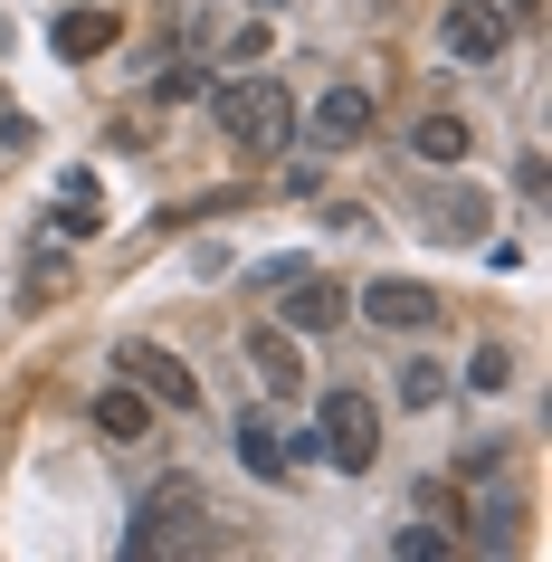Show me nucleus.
Segmentation results:
<instances>
[{"instance_id":"obj_5","label":"nucleus","mask_w":552,"mask_h":562,"mask_svg":"<svg viewBox=\"0 0 552 562\" xmlns=\"http://www.w3.org/2000/svg\"><path fill=\"white\" fill-rule=\"evenodd\" d=\"M438 38H448V58H458V67H495V58H505V38H515V20H505V0H448Z\"/></svg>"},{"instance_id":"obj_3","label":"nucleus","mask_w":552,"mask_h":562,"mask_svg":"<svg viewBox=\"0 0 552 562\" xmlns=\"http://www.w3.org/2000/svg\"><path fill=\"white\" fill-rule=\"evenodd\" d=\"M191 525H201V486L191 476H153L134 525H124V553H172V543H191Z\"/></svg>"},{"instance_id":"obj_6","label":"nucleus","mask_w":552,"mask_h":562,"mask_svg":"<svg viewBox=\"0 0 552 562\" xmlns=\"http://www.w3.org/2000/svg\"><path fill=\"white\" fill-rule=\"evenodd\" d=\"M362 315H372L381 334H409V344H419V334L448 315V296L419 286V277H372V286H362Z\"/></svg>"},{"instance_id":"obj_10","label":"nucleus","mask_w":552,"mask_h":562,"mask_svg":"<svg viewBox=\"0 0 552 562\" xmlns=\"http://www.w3.org/2000/svg\"><path fill=\"white\" fill-rule=\"evenodd\" d=\"M95 429H105L115 448H134V439L153 429V401H144L134 382H105V391H95Z\"/></svg>"},{"instance_id":"obj_21","label":"nucleus","mask_w":552,"mask_h":562,"mask_svg":"<svg viewBox=\"0 0 552 562\" xmlns=\"http://www.w3.org/2000/svg\"><path fill=\"white\" fill-rule=\"evenodd\" d=\"M533 10H543V0H505V20H533Z\"/></svg>"},{"instance_id":"obj_13","label":"nucleus","mask_w":552,"mask_h":562,"mask_svg":"<svg viewBox=\"0 0 552 562\" xmlns=\"http://www.w3.org/2000/svg\"><path fill=\"white\" fill-rule=\"evenodd\" d=\"M248 362H258V391H305V362H295V334H248Z\"/></svg>"},{"instance_id":"obj_17","label":"nucleus","mask_w":552,"mask_h":562,"mask_svg":"<svg viewBox=\"0 0 552 562\" xmlns=\"http://www.w3.org/2000/svg\"><path fill=\"white\" fill-rule=\"evenodd\" d=\"M458 382H466V391H505V382H515V362H505V344H476Z\"/></svg>"},{"instance_id":"obj_9","label":"nucleus","mask_w":552,"mask_h":562,"mask_svg":"<svg viewBox=\"0 0 552 562\" xmlns=\"http://www.w3.org/2000/svg\"><path fill=\"white\" fill-rule=\"evenodd\" d=\"M466 153H476V134H466L458 115H419V124H409V162H429V172H458Z\"/></svg>"},{"instance_id":"obj_4","label":"nucleus","mask_w":552,"mask_h":562,"mask_svg":"<svg viewBox=\"0 0 552 562\" xmlns=\"http://www.w3.org/2000/svg\"><path fill=\"white\" fill-rule=\"evenodd\" d=\"M115 372H124L134 391H144L153 411H181V419L201 411V382H191V362H181V353H162V344H124V353H115Z\"/></svg>"},{"instance_id":"obj_14","label":"nucleus","mask_w":552,"mask_h":562,"mask_svg":"<svg viewBox=\"0 0 552 562\" xmlns=\"http://www.w3.org/2000/svg\"><path fill=\"white\" fill-rule=\"evenodd\" d=\"M419 229L429 238H476L486 229V201H476V191H438V201L419 210Z\"/></svg>"},{"instance_id":"obj_8","label":"nucleus","mask_w":552,"mask_h":562,"mask_svg":"<svg viewBox=\"0 0 552 562\" xmlns=\"http://www.w3.org/2000/svg\"><path fill=\"white\" fill-rule=\"evenodd\" d=\"M286 286H295V296H286V334H334L352 315V296L334 286V277H315V267H295Z\"/></svg>"},{"instance_id":"obj_2","label":"nucleus","mask_w":552,"mask_h":562,"mask_svg":"<svg viewBox=\"0 0 552 562\" xmlns=\"http://www.w3.org/2000/svg\"><path fill=\"white\" fill-rule=\"evenodd\" d=\"M219 134L238 153H286L295 144V95L277 77H238V87H219Z\"/></svg>"},{"instance_id":"obj_18","label":"nucleus","mask_w":552,"mask_h":562,"mask_svg":"<svg viewBox=\"0 0 552 562\" xmlns=\"http://www.w3.org/2000/svg\"><path fill=\"white\" fill-rule=\"evenodd\" d=\"M391 553H401V562H438V553H448V533H438V525H401V533H391Z\"/></svg>"},{"instance_id":"obj_11","label":"nucleus","mask_w":552,"mask_h":562,"mask_svg":"<svg viewBox=\"0 0 552 562\" xmlns=\"http://www.w3.org/2000/svg\"><path fill=\"white\" fill-rule=\"evenodd\" d=\"M48 48H58V58H105V48H115V10H58Z\"/></svg>"},{"instance_id":"obj_12","label":"nucleus","mask_w":552,"mask_h":562,"mask_svg":"<svg viewBox=\"0 0 552 562\" xmlns=\"http://www.w3.org/2000/svg\"><path fill=\"white\" fill-rule=\"evenodd\" d=\"M238 468H248V476H267V486H277V476H295V448L277 439V429H267L258 411H248V419H238Z\"/></svg>"},{"instance_id":"obj_7","label":"nucleus","mask_w":552,"mask_h":562,"mask_svg":"<svg viewBox=\"0 0 552 562\" xmlns=\"http://www.w3.org/2000/svg\"><path fill=\"white\" fill-rule=\"evenodd\" d=\"M372 124H381L372 87H324L315 115H305V134H315L324 153H362V144H372Z\"/></svg>"},{"instance_id":"obj_20","label":"nucleus","mask_w":552,"mask_h":562,"mask_svg":"<svg viewBox=\"0 0 552 562\" xmlns=\"http://www.w3.org/2000/svg\"><path fill=\"white\" fill-rule=\"evenodd\" d=\"M229 67H267V20H248V30L229 38Z\"/></svg>"},{"instance_id":"obj_16","label":"nucleus","mask_w":552,"mask_h":562,"mask_svg":"<svg viewBox=\"0 0 552 562\" xmlns=\"http://www.w3.org/2000/svg\"><path fill=\"white\" fill-rule=\"evenodd\" d=\"M391 401H401V411H438V401H448V372H438L429 353H409L401 382H391Z\"/></svg>"},{"instance_id":"obj_1","label":"nucleus","mask_w":552,"mask_h":562,"mask_svg":"<svg viewBox=\"0 0 552 562\" xmlns=\"http://www.w3.org/2000/svg\"><path fill=\"white\" fill-rule=\"evenodd\" d=\"M305 458L334 468V476H372V468H381V401H372V391H334V401L315 411Z\"/></svg>"},{"instance_id":"obj_19","label":"nucleus","mask_w":552,"mask_h":562,"mask_svg":"<svg viewBox=\"0 0 552 562\" xmlns=\"http://www.w3.org/2000/svg\"><path fill=\"white\" fill-rule=\"evenodd\" d=\"M153 95H162V105H191V95H210V77L201 67H172V77H153Z\"/></svg>"},{"instance_id":"obj_15","label":"nucleus","mask_w":552,"mask_h":562,"mask_svg":"<svg viewBox=\"0 0 552 562\" xmlns=\"http://www.w3.org/2000/svg\"><path fill=\"white\" fill-rule=\"evenodd\" d=\"M105 229V210H95V172H67L58 191V238H95Z\"/></svg>"}]
</instances>
